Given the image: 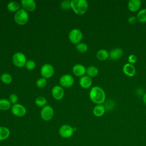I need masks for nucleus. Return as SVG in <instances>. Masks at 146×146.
<instances>
[{
    "instance_id": "nucleus-1",
    "label": "nucleus",
    "mask_w": 146,
    "mask_h": 146,
    "mask_svg": "<svg viewBox=\"0 0 146 146\" xmlns=\"http://www.w3.org/2000/svg\"><path fill=\"white\" fill-rule=\"evenodd\" d=\"M91 100L96 104H102L106 101V93L99 86L93 87L89 93Z\"/></svg>"
},
{
    "instance_id": "nucleus-2",
    "label": "nucleus",
    "mask_w": 146,
    "mask_h": 146,
    "mask_svg": "<svg viewBox=\"0 0 146 146\" xmlns=\"http://www.w3.org/2000/svg\"><path fill=\"white\" fill-rule=\"evenodd\" d=\"M88 7V2L86 0H72L71 1V7L78 15H83L87 10Z\"/></svg>"
},
{
    "instance_id": "nucleus-3",
    "label": "nucleus",
    "mask_w": 146,
    "mask_h": 146,
    "mask_svg": "<svg viewBox=\"0 0 146 146\" xmlns=\"http://www.w3.org/2000/svg\"><path fill=\"white\" fill-rule=\"evenodd\" d=\"M14 20L18 25H25L29 20V14L25 9H19L14 15Z\"/></svg>"
},
{
    "instance_id": "nucleus-4",
    "label": "nucleus",
    "mask_w": 146,
    "mask_h": 146,
    "mask_svg": "<svg viewBox=\"0 0 146 146\" xmlns=\"http://www.w3.org/2000/svg\"><path fill=\"white\" fill-rule=\"evenodd\" d=\"M75 128H72L71 125L64 124L62 125L58 131L59 135L63 138H69L71 137L75 131Z\"/></svg>"
},
{
    "instance_id": "nucleus-5",
    "label": "nucleus",
    "mask_w": 146,
    "mask_h": 146,
    "mask_svg": "<svg viewBox=\"0 0 146 146\" xmlns=\"http://www.w3.org/2000/svg\"><path fill=\"white\" fill-rule=\"evenodd\" d=\"M13 62L15 66L22 67L26 64V58L23 53L20 52H16L13 55Z\"/></svg>"
},
{
    "instance_id": "nucleus-6",
    "label": "nucleus",
    "mask_w": 146,
    "mask_h": 146,
    "mask_svg": "<svg viewBox=\"0 0 146 146\" xmlns=\"http://www.w3.org/2000/svg\"><path fill=\"white\" fill-rule=\"evenodd\" d=\"M68 37L71 42L74 44H78L82 39L83 35L80 30L75 29L70 32Z\"/></svg>"
},
{
    "instance_id": "nucleus-7",
    "label": "nucleus",
    "mask_w": 146,
    "mask_h": 146,
    "mask_svg": "<svg viewBox=\"0 0 146 146\" xmlns=\"http://www.w3.org/2000/svg\"><path fill=\"white\" fill-rule=\"evenodd\" d=\"M54 116V110L50 106H45L40 111V116L45 121L50 120Z\"/></svg>"
},
{
    "instance_id": "nucleus-8",
    "label": "nucleus",
    "mask_w": 146,
    "mask_h": 146,
    "mask_svg": "<svg viewBox=\"0 0 146 146\" xmlns=\"http://www.w3.org/2000/svg\"><path fill=\"white\" fill-rule=\"evenodd\" d=\"M54 72V67L50 64H44L40 69V73L43 78H51Z\"/></svg>"
},
{
    "instance_id": "nucleus-9",
    "label": "nucleus",
    "mask_w": 146,
    "mask_h": 146,
    "mask_svg": "<svg viewBox=\"0 0 146 146\" xmlns=\"http://www.w3.org/2000/svg\"><path fill=\"white\" fill-rule=\"evenodd\" d=\"M11 112L13 115L18 117H22L26 113V109L20 104H15L11 107Z\"/></svg>"
},
{
    "instance_id": "nucleus-10",
    "label": "nucleus",
    "mask_w": 146,
    "mask_h": 146,
    "mask_svg": "<svg viewBox=\"0 0 146 146\" xmlns=\"http://www.w3.org/2000/svg\"><path fill=\"white\" fill-rule=\"evenodd\" d=\"M74 82V79L73 77L68 74H66L63 75L59 80L60 84L62 87L64 88H68L72 86Z\"/></svg>"
},
{
    "instance_id": "nucleus-11",
    "label": "nucleus",
    "mask_w": 146,
    "mask_h": 146,
    "mask_svg": "<svg viewBox=\"0 0 146 146\" xmlns=\"http://www.w3.org/2000/svg\"><path fill=\"white\" fill-rule=\"evenodd\" d=\"M123 55V50L120 47H116L112 49L109 52V57L111 59L116 60L119 59Z\"/></svg>"
},
{
    "instance_id": "nucleus-12",
    "label": "nucleus",
    "mask_w": 146,
    "mask_h": 146,
    "mask_svg": "<svg viewBox=\"0 0 146 146\" xmlns=\"http://www.w3.org/2000/svg\"><path fill=\"white\" fill-rule=\"evenodd\" d=\"M123 71L127 76L132 77L135 75L136 71L135 66L133 64L127 63L123 66Z\"/></svg>"
},
{
    "instance_id": "nucleus-13",
    "label": "nucleus",
    "mask_w": 146,
    "mask_h": 146,
    "mask_svg": "<svg viewBox=\"0 0 146 146\" xmlns=\"http://www.w3.org/2000/svg\"><path fill=\"white\" fill-rule=\"evenodd\" d=\"M52 95L56 100H60L64 96V90L61 86H55L52 89Z\"/></svg>"
},
{
    "instance_id": "nucleus-14",
    "label": "nucleus",
    "mask_w": 146,
    "mask_h": 146,
    "mask_svg": "<svg viewBox=\"0 0 146 146\" xmlns=\"http://www.w3.org/2000/svg\"><path fill=\"white\" fill-rule=\"evenodd\" d=\"M21 2L25 10L33 11L36 9V3L33 0H22Z\"/></svg>"
},
{
    "instance_id": "nucleus-15",
    "label": "nucleus",
    "mask_w": 146,
    "mask_h": 146,
    "mask_svg": "<svg viewBox=\"0 0 146 146\" xmlns=\"http://www.w3.org/2000/svg\"><path fill=\"white\" fill-rule=\"evenodd\" d=\"M141 6V1L140 0H129L127 4L128 9L132 12H135L139 10Z\"/></svg>"
},
{
    "instance_id": "nucleus-16",
    "label": "nucleus",
    "mask_w": 146,
    "mask_h": 146,
    "mask_svg": "<svg viewBox=\"0 0 146 146\" xmlns=\"http://www.w3.org/2000/svg\"><path fill=\"white\" fill-rule=\"evenodd\" d=\"M72 72L77 76H83L86 73V68L83 65L77 64L73 67Z\"/></svg>"
},
{
    "instance_id": "nucleus-17",
    "label": "nucleus",
    "mask_w": 146,
    "mask_h": 146,
    "mask_svg": "<svg viewBox=\"0 0 146 146\" xmlns=\"http://www.w3.org/2000/svg\"><path fill=\"white\" fill-rule=\"evenodd\" d=\"M92 79L87 75H84L82 76L79 79L80 86L82 88L85 89L90 88L92 85Z\"/></svg>"
},
{
    "instance_id": "nucleus-18",
    "label": "nucleus",
    "mask_w": 146,
    "mask_h": 146,
    "mask_svg": "<svg viewBox=\"0 0 146 146\" xmlns=\"http://www.w3.org/2000/svg\"><path fill=\"white\" fill-rule=\"evenodd\" d=\"M106 111L105 107L103 104H96L93 109V113L96 117L102 116Z\"/></svg>"
},
{
    "instance_id": "nucleus-19",
    "label": "nucleus",
    "mask_w": 146,
    "mask_h": 146,
    "mask_svg": "<svg viewBox=\"0 0 146 146\" xmlns=\"http://www.w3.org/2000/svg\"><path fill=\"white\" fill-rule=\"evenodd\" d=\"M10 135V129L5 126H0V141L9 138Z\"/></svg>"
},
{
    "instance_id": "nucleus-20",
    "label": "nucleus",
    "mask_w": 146,
    "mask_h": 146,
    "mask_svg": "<svg viewBox=\"0 0 146 146\" xmlns=\"http://www.w3.org/2000/svg\"><path fill=\"white\" fill-rule=\"evenodd\" d=\"M96 57L100 60H105L109 57V52L105 49H100L97 52Z\"/></svg>"
},
{
    "instance_id": "nucleus-21",
    "label": "nucleus",
    "mask_w": 146,
    "mask_h": 146,
    "mask_svg": "<svg viewBox=\"0 0 146 146\" xmlns=\"http://www.w3.org/2000/svg\"><path fill=\"white\" fill-rule=\"evenodd\" d=\"M99 72V70L98 68L96 66H89L86 69V74L87 76L91 77H95L96 76Z\"/></svg>"
},
{
    "instance_id": "nucleus-22",
    "label": "nucleus",
    "mask_w": 146,
    "mask_h": 146,
    "mask_svg": "<svg viewBox=\"0 0 146 146\" xmlns=\"http://www.w3.org/2000/svg\"><path fill=\"white\" fill-rule=\"evenodd\" d=\"M137 20L141 23L146 22V8L141 9L137 14Z\"/></svg>"
},
{
    "instance_id": "nucleus-23",
    "label": "nucleus",
    "mask_w": 146,
    "mask_h": 146,
    "mask_svg": "<svg viewBox=\"0 0 146 146\" xmlns=\"http://www.w3.org/2000/svg\"><path fill=\"white\" fill-rule=\"evenodd\" d=\"M11 107V103L9 100L6 99H0V110L6 111Z\"/></svg>"
},
{
    "instance_id": "nucleus-24",
    "label": "nucleus",
    "mask_w": 146,
    "mask_h": 146,
    "mask_svg": "<svg viewBox=\"0 0 146 146\" xmlns=\"http://www.w3.org/2000/svg\"><path fill=\"white\" fill-rule=\"evenodd\" d=\"M7 7L9 11H12V12H15L17 11H18L19 10V8H20V5L17 2L12 1L8 3Z\"/></svg>"
},
{
    "instance_id": "nucleus-25",
    "label": "nucleus",
    "mask_w": 146,
    "mask_h": 146,
    "mask_svg": "<svg viewBox=\"0 0 146 146\" xmlns=\"http://www.w3.org/2000/svg\"><path fill=\"white\" fill-rule=\"evenodd\" d=\"M1 79L3 83L5 84H9L12 81V76L8 73H4L1 76Z\"/></svg>"
},
{
    "instance_id": "nucleus-26",
    "label": "nucleus",
    "mask_w": 146,
    "mask_h": 146,
    "mask_svg": "<svg viewBox=\"0 0 146 146\" xmlns=\"http://www.w3.org/2000/svg\"><path fill=\"white\" fill-rule=\"evenodd\" d=\"M47 101L43 96H39L35 99V104L39 107H43L47 104Z\"/></svg>"
},
{
    "instance_id": "nucleus-27",
    "label": "nucleus",
    "mask_w": 146,
    "mask_h": 146,
    "mask_svg": "<svg viewBox=\"0 0 146 146\" xmlns=\"http://www.w3.org/2000/svg\"><path fill=\"white\" fill-rule=\"evenodd\" d=\"M76 50L80 52H86L88 50V46L86 43H79L76 46Z\"/></svg>"
},
{
    "instance_id": "nucleus-28",
    "label": "nucleus",
    "mask_w": 146,
    "mask_h": 146,
    "mask_svg": "<svg viewBox=\"0 0 146 146\" xmlns=\"http://www.w3.org/2000/svg\"><path fill=\"white\" fill-rule=\"evenodd\" d=\"M104 106L105 107L106 110H112L113 108L114 107V103L112 100H107L106 101H105V102L104 103Z\"/></svg>"
},
{
    "instance_id": "nucleus-29",
    "label": "nucleus",
    "mask_w": 146,
    "mask_h": 146,
    "mask_svg": "<svg viewBox=\"0 0 146 146\" xmlns=\"http://www.w3.org/2000/svg\"><path fill=\"white\" fill-rule=\"evenodd\" d=\"M25 66L28 70H33L35 67V63L32 60H29L26 61Z\"/></svg>"
},
{
    "instance_id": "nucleus-30",
    "label": "nucleus",
    "mask_w": 146,
    "mask_h": 146,
    "mask_svg": "<svg viewBox=\"0 0 146 146\" xmlns=\"http://www.w3.org/2000/svg\"><path fill=\"white\" fill-rule=\"evenodd\" d=\"M47 84V80L45 78H42L36 81V86L39 88H43Z\"/></svg>"
},
{
    "instance_id": "nucleus-31",
    "label": "nucleus",
    "mask_w": 146,
    "mask_h": 146,
    "mask_svg": "<svg viewBox=\"0 0 146 146\" xmlns=\"http://www.w3.org/2000/svg\"><path fill=\"white\" fill-rule=\"evenodd\" d=\"M60 7L63 10H68L71 7V1H63L60 3Z\"/></svg>"
},
{
    "instance_id": "nucleus-32",
    "label": "nucleus",
    "mask_w": 146,
    "mask_h": 146,
    "mask_svg": "<svg viewBox=\"0 0 146 146\" xmlns=\"http://www.w3.org/2000/svg\"><path fill=\"white\" fill-rule=\"evenodd\" d=\"M128 63L130 64H134L137 61V56L134 54H130L128 57Z\"/></svg>"
},
{
    "instance_id": "nucleus-33",
    "label": "nucleus",
    "mask_w": 146,
    "mask_h": 146,
    "mask_svg": "<svg viewBox=\"0 0 146 146\" xmlns=\"http://www.w3.org/2000/svg\"><path fill=\"white\" fill-rule=\"evenodd\" d=\"M18 98L17 95H15L14 94H11L10 95L9 100H10V103H11L14 104H17V103L18 102Z\"/></svg>"
},
{
    "instance_id": "nucleus-34",
    "label": "nucleus",
    "mask_w": 146,
    "mask_h": 146,
    "mask_svg": "<svg viewBox=\"0 0 146 146\" xmlns=\"http://www.w3.org/2000/svg\"><path fill=\"white\" fill-rule=\"evenodd\" d=\"M137 20V18H136V17H135V16H131L128 18V22L130 23V24H134L136 21Z\"/></svg>"
},
{
    "instance_id": "nucleus-35",
    "label": "nucleus",
    "mask_w": 146,
    "mask_h": 146,
    "mask_svg": "<svg viewBox=\"0 0 146 146\" xmlns=\"http://www.w3.org/2000/svg\"><path fill=\"white\" fill-rule=\"evenodd\" d=\"M143 100L144 104L146 105V93H145L143 96Z\"/></svg>"
}]
</instances>
